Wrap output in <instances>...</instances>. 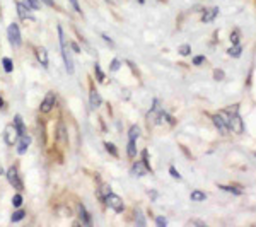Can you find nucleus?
I'll use <instances>...</instances> for the list:
<instances>
[{
  "label": "nucleus",
  "instance_id": "1",
  "mask_svg": "<svg viewBox=\"0 0 256 227\" xmlns=\"http://www.w3.org/2000/svg\"><path fill=\"white\" fill-rule=\"evenodd\" d=\"M56 32H58V41H60V52H62V58H64V65H65V70H67L68 76H74L76 72V64H74V58H72V52H70V46L65 41V32H64V28L56 26Z\"/></svg>",
  "mask_w": 256,
  "mask_h": 227
},
{
  "label": "nucleus",
  "instance_id": "2",
  "mask_svg": "<svg viewBox=\"0 0 256 227\" xmlns=\"http://www.w3.org/2000/svg\"><path fill=\"white\" fill-rule=\"evenodd\" d=\"M220 114L224 116L226 123H227V128L229 132H234V134H242V122L238 114V108L229 110V111H220Z\"/></svg>",
  "mask_w": 256,
  "mask_h": 227
},
{
  "label": "nucleus",
  "instance_id": "3",
  "mask_svg": "<svg viewBox=\"0 0 256 227\" xmlns=\"http://www.w3.org/2000/svg\"><path fill=\"white\" fill-rule=\"evenodd\" d=\"M102 204L106 205L110 210H113V212H116V214H123L125 212V202L122 200V196H118L116 193H113V192H110L108 195H104L102 196Z\"/></svg>",
  "mask_w": 256,
  "mask_h": 227
},
{
  "label": "nucleus",
  "instance_id": "4",
  "mask_svg": "<svg viewBox=\"0 0 256 227\" xmlns=\"http://www.w3.org/2000/svg\"><path fill=\"white\" fill-rule=\"evenodd\" d=\"M56 104H58V98H56V94L53 92V90H48V92L44 94L41 104H40V114H44V116H46V114L53 113L56 108Z\"/></svg>",
  "mask_w": 256,
  "mask_h": 227
},
{
  "label": "nucleus",
  "instance_id": "5",
  "mask_svg": "<svg viewBox=\"0 0 256 227\" xmlns=\"http://www.w3.org/2000/svg\"><path fill=\"white\" fill-rule=\"evenodd\" d=\"M7 41L16 50L22 46V34H20V28L18 22H10L7 26Z\"/></svg>",
  "mask_w": 256,
  "mask_h": 227
},
{
  "label": "nucleus",
  "instance_id": "6",
  "mask_svg": "<svg viewBox=\"0 0 256 227\" xmlns=\"http://www.w3.org/2000/svg\"><path fill=\"white\" fill-rule=\"evenodd\" d=\"M6 178H7V181H9L10 186H12V188H16L18 192H22V190H24L22 178H20L19 168L16 166V164H12V166L6 171Z\"/></svg>",
  "mask_w": 256,
  "mask_h": 227
},
{
  "label": "nucleus",
  "instance_id": "7",
  "mask_svg": "<svg viewBox=\"0 0 256 227\" xmlns=\"http://www.w3.org/2000/svg\"><path fill=\"white\" fill-rule=\"evenodd\" d=\"M55 142L58 144V147L68 146V128L64 120H58L55 125Z\"/></svg>",
  "mask_w": 256,
  "mask_h": 227
},
{
  "label": "nucleus",
  "instance_id": "8",
  "mask_svg": "<svg viewBox=\"0 0 256 227\" xmlns=\"http://www.w3.org/2000/svg\"><path fill=\"white\" fill-rule=\"evenodd\" d=\"M31 144H32V137H31L30 132H26V134L20 135V137L18 138V144H16V152H18L19 156L26 154V152L30 150Z\"/></svg>",
  "mask_w": 256,
  "mask_h": 227
},
{
  "label": "nucleus",
  "instance_id": "9",
  "mask_svg": "<svg viewBox=\"0 0 256 227\" xmlns=\"http://www.w3.org/2000/svg\"><path fill=\"white\" fill-rule=\"evenodd\" d=\"M18 132H16V126L14 123H9V125L4 128V142L7 144V147H16V144H18Z\"/></svg>",
  "mask_w": 256,
  "mask_h": 227
},
{
  "label": "nucleus",
  "instance_id": "10",
  "mask_svg": "<svg viewBox=\"0 0 256 227\" xmlns=\"http://www.w3.org/2000/svg\"><path fill=\"white\" fill-rule=\"evenodd\" d=\"M14 4H16V12H18V16H19L20 20H28V19H30V20H36L34 16H32V10L22 2V0H14Z\"/></svg>",
  "mask_w": 256,
  "mask_h": 227
},
{
  "label": "nucleus",
  "instance_id": "11",
  "mask_svg": "<svg viewBox=\"0 0 256 227\" xmlns=\"http://www.w3.org/2000/svg\"><path fill=\"white\" fill-rule=\"evenodd\" d=\"M89 102L92 110H99L102 106V98H101V94L98 92V89L94 88L92 82H90V89H89Z\"/></svg>",
  "mask_w": 256,
  "mask_h": 227
},
{
  "label": "nucleus",
  "instance_id": "12",
  "mask_svg": "<svg viewBox=\"0 0 256 227\" xmlns=\"http://www.w3.org/2000/svg\"><path fill=\"white\" fill-rule=\"evenodd\" d=\"M34 56H36V60H38V64H40L43 68H48V67H50L48 50L44 48V46H36V48H34Z\"/></svg>",
  "mask_w": 256,
  "mask_h": 227
},
{
  "label": "nucleus",
  "instance_id": "13",
  "mask_svg": "<svg viewBox=\"0 0 256 227\" xmlns=\"http://www.w3.org/2000/svg\"><path fill=\"white\" fill-rule=\"evenodd\" d=\"M77 216H79V222L82 226H90V224H92V217H90V214L88 212V208L84 207V204L77 205Z\"/></svg>",
  "mask_w": 256,
  "mask_h": 227
},
{
  "label": "nucleus",
  "instance_id": "14",
  "mask_svg": "<svg viewBox=\"0 0 256 227\" xmlns=\"http://www.w3.org/2000/svg\"><path fill=\"white\" fill-rule=\"evenodd\" d=\"M147 172H150V171L147 169V166L144 164L142 159L137 160V162H134V166H132V174L137 176V178H142V176H146Z\"/></svg>",
  "mask_w": 256,
  "mask_h": 227
},
{
  "label": "nucleus",
  "instance_id": "15",
  "mask_svg": "<svg viewBox=\"0 0 256 227\" xmlns=\"http://www.w3.org/2000/svg\"><path fill=\"white\" fill-rule=\"evenodd\" d=\"M214 125H216V128L220 132L222 135H226V134H229V128H227V123H226V120L224 116H222L220 113H217V114H214Z\"/></svg>",
  "mask_w": 256,
  "mask_h": 227
},
{
  "label": "nucleus",
  "instance_id": "16",
  "mask_svg": "<svg viewBox=\"0 0 256 227\" xmlns=\"http://www.w3.org/2000/svg\"><path fill=\"white\" fill-rule=\"evenodd\" d=\"M14 126H16V132H18V135L20 137V135H24L28 132V126H26V123H24V120L20 114H14Z\"/></svg>",
  "mask_w": 256,
  "mask_h": 227
},
{
  "label": "nucleus",
  "instance_id": "17",
  "mask_svg": "<svg viewBox=\"0 0 256 227\" xmlns=\"http://www.w3.org/2000/svg\"><path fill=\"white\" fill-rule=\"evenodd\" d=\"M26 210H24L22 207H19V208H14V212H12V216H10V222H20V220H24V217H26Z\"/></svg>",
  "mask_w": 256,
  "mask_h": 227
},
{
  "label": "nucleus",
  "instance_id": "18",
  "mask_svg": "<svg viewBox=\"0 0 256 227\" xmlns=\"http://www.w3.org/2000/svg\"><path fill=\"white\" fill-rule=\"evenodd\" d=\"M137 140H132V138H128V146H126V156L130 159H135L137 158Z\"/></svg>",
  "mask_w": 256,
  "mask_h": 227
},
{
  "label": "nucleus",
  "instance_id": "19",
  "mask_svg": "<svg viewBox=\"0 0 256 227\" xmlns=\"http://www.w3.org/2000/svg\"><path fill=\"white\" fill-rule=\"evenodd\" d=\"M217 14H218L217 7H212L210 10L205 9V14H204V18H202V20H204V22H212V20L217 18Z\"/></svg>",
  "mask_w": 256,
  "mask_h": 227
},
{
  "label": "nucleus",
  "instance_id": "20",
  "mask_svg": "<svg viewBox=\"0 0 256 227\" xmlns=\"http://www.w3.org/2000/svg\"><path fill=\"white\" fill-rule=\"evenodd\" d=\"M2 68L6 74H12L14 72V62H12V58H9V56H4L2 58Z\"/></svg>",
  "mask_w": 256,
  "mask_h": 227
},
{
  "label": "nucleus",
  "instance_id": "21",
  "mask_svg": "<svg viewBox=\"0 0 256 227\" xmlns=\"http://www.w3.org/2000/svg\"><path fill=\"white\" fill-rule=\"evenodd\" d=\"M94 76H96V79H98V82H101V84H102V82H104V80H106V74H104V72H102L101 65H99V64H98V62H96V64H94Z\"/></svg>",
  "mask_w": 256,
  "mask_h": 227
},
{
  "label": "nucleus",
  "instance_id": "22",
  "mask_svg": "<svg viewBox=\"0 0 256 227\" xmlns=\"http://www.w3.org/2000/svg\"><path fill=\"white\" fill-rule=\"evenodd\" d=\"M24 4H26L30 9L34 12V10H40V9H43V4L40 2V0H22Z\"/></svg>",
  "mask_w": 256,
  "mask_h": 227
},
{
  "label": "nucleus",
  "instance_id": "23",
  "mask_svg": "<svg viewBox=\"0 0 256 227\" xmlns=\"http://www.w3.org/2000/svg\"><path fill=\"white\" fill-rule=\"evenodd\" d=\"M22 204H24L22 193L18 192L14 196H12V207H14V208H19V207H22Z\"/></svg>",
  "mask_w": 256,
  "mask_h": 227
},
{
  "label": "nucleus",
  "instance_id": "24",
  "mask_svg": "<svg viewBox=\"0 0 256 227\" xmlns=\"http://www.w3.org/2000/svg\"><path fill=\"white\" fill-rule=\"evenodd\" d=\"M104 148H106V152H108L110 156H113V158H118L120 156V152H118V148L114 144H111V142H104Z\"/></svg>",
  "mask_w": 256,
  "mask_h": 227
},
{
  "label": "nucleus",
  "instance_id": "25",
  "mask_svg": "<svg viewBox=\"0 0 256 227\" xmlns=\"http://www.w3.org/2000/svg\"><path fill=\"white\" fill-rule=\"evenodd\" d=\"M138 137H140V128L137 125H132L130 128H128V138L138 140Z\"/></svg>",
  "mask_w": 256,
  "mask_h": 227
},
{
  "label": "nucleus",
  "instance_id": "26",
  "mask_svg": "<svg viewBox=\"0 0 256 227\" xmlns=\"http://www.w3.org/2000/svg\"><path fill=\"white\" fill-rule=\"evenodd\" d=\"M190 198H192L193 202H204L205 198H207V195H205L204 192H200V190H195V192H192Z\"/></svg>",
  "mask_w": 256,
  "mask_h": 227
},
{
  "label": "nucleus",
  "instance_id": "27",
  "mask_svg": "<svg viewBox=\"0 0 256 227\" xmlns=\"http://www.w3.org/2000/svg\"><path fill=\"white\" fill-rule=\"evenodd\" d=\"M68 4L72 6V9L76 10L77 14L84 16V12H82V7H80V4H79V0H68Z\"/></svg>",
  "mask_w": 256,
  "mask_h": 227
},
{
  "label": "nucleus",
  "instance_id": "28",
  "mask_svg": "<svg viewBox=\"0 0 256 227\" xmlns=\"http://www.w3.org/2000/svg\"><path fill=\"white\" fill-rule=\"evenodd\" d=\"M122 68V62L118 58H113L111 60V65H110V72H118V70Z\"/></svg>",
  "mask_w": 256,
  "mask_h": 227
},
{
  "label": "nucleus",
  "instance_id": "29",
  "mask_svg": "<svg viewBox=\"0 0 256 227\" xmlns=\"http://www.w3.org/2000/svg\"><path fill=\"white\" fill-rule=\"evenodd\" d=\"M142 160H144V164L147 166L148 171L152 172V166H150V160H148V150H147V148H144V150H142Z\"/></svg>",
  "mask_w": 256,
  "mask_h": 227
},
{
  "label": "nucleus",
  "instance_id": "30",
  "mask_svg": "<svg viewBox=\"0 0 256 227\" xmlns=\"http://www.w3.org/2000/svg\"><path fill=\"white\" fill-rule=\"evenodd\" d=\"M178 52H180V55L188 56L190 53H192V46H190V44H181V46H180V50H178Z\"/></svg>",
  "mask_w": 256,
  "mask_h": 227
},
{
  "label": "nucleus",
  "instance_id": "31",
  "mask_svg": "<svg viewBox=\"0 0 256 227\" xmlns=\"http://www.w3.org/2000/svg\"><path fill=\"white\" fill-rule=\"evenodd\" d=\"M68 46H70V50H72L74 53H77V55H79V53L82 52V48L79 46V44H77V41H74V40L68 41Z\"/></svg>",
  "mask_w": 256,
  "mask_h": 227
},
{
  "label": "nucleus",
  "instance_id": "32",
  "mask_svg": "<svg viewBox=\"0 0 256 227\" xmlns=\"http://www.w3.org/2000/svg\"><path fill=\"white\" fill-rule=\"evenodd\" d=\"M229 55L230 56H239L241 55V46H239V44H234V46L229 50Z\"/></svg>",
  "mask_w": 256,
  "mask_h": 227
},
{
  "label": "nucleus",
  "instance_id": "33",
  "mask_svg": "<svg viewBox=\"0 0 256 227\" xmlns=\"http://www.w3.org/2000/svg\"><path fill=\"white\" fill-rule=\"evenodd\" d=\"M220 188H222V190H226V192H230V193H234V195H241V190H238V188H232V186H226V184H220Z\"/></svg>",
  "mask_w": 256,
  "mask_h": 227
},
{
  "label": "nucleus",
  "instance_id": "34",
  "mask_svg": "<svg viewBox=\"0 0 256 227\" xmlns=\"http://www.w3.org/2000/svg\"><path fill=\"white\" fill-rule=\"evenodd\" d=\"M40 2L43 4V6H46V7H52V9H56V7H58L55 0H40Z\"/></svg>",
  "mask_w": 256,
  "mask_h": 227
},
{
  "label": "nucleus",
  "instance_id": "35",
  "mask_svg": "<svg viewBox=\"0 0 256 227\" xmlns=\"http://www.w3.org/2000/svg\"><path fill=\"white\" fill-rule=\"evenodd\" d=\"M135 222H137L138 226H146V220L142 218V214H140V210L135 212Z\"/></svg>",
  "mask_w": 256,
  "mask_h": 227
},
{
  "label": "nucleus",
  "instance_id": "36",
  "mask_svg": "<svg viewBox=\"0 0 256 227\" xmlns=\"http://www.w3.org/2000/svg\"><path fill=\"white\" fill-rule=\"evenodd\" d=\"M169 172H171V176H172V178H176V180H181V174H180V172L176 171V168H174V166H171V168H169Z\"/></svg>",
  "mask_w": 256,
  "mask_h": 227
},
{
  "label": "nucleus",
  "instance_id": "37",
  "mask_svg": "<svg viewBox=\"0 0 256 227\" xmlns=\"http://www.w3.org/2000/svg\"><path fill=\"white\" fill-rule=\"evenodd\" d=\"M156 224H158L159 227H164V226L168 224V220L164 217H158V218H156Z\"/></svg>",
  "mask_w": 256,
  "mask_h": 227
},
{
  "label": "nucleus",
  "instance_id": "38",
  "mask_svg": "<svg viewBox=\"0 0 256 227\" xmlns=\"http://www.w3.org/2000/svg\"><path fill=\"white\" fill-rule=\"evenodd\" d=\"M205 62V56H195L193 58V65H202Z\"/></svg>",
  "mask_w": 256,
  "mask_h": 227
},
{
  "label": "nucleus",
  "instance_id": "39",
  "mask_svg": "<svg viewBox=\"0 0 256 227\" xmlns=\"http://www.w3.org/2000/svg\"><path fill=\"white\" fill-rule=\"evenodd\" d=\"M214 76H216V80L224 79V72H222V70H216V72H214Z\"/></svg>",
  "mask_w": 256,
  "mask_h": 227
},
{
  "label": "nucleus",
  "instance_id": "40",
  "mask_svg": "<svg viewBox=\"0 0 256 227\" xmlns=\"http://www.w3.org/2000/svg\"><path fill=\"white\" fill-rule=\"evenodd\" d=\"M101 38H102V40H104V41H106V43H108V44H110V46H114L113 40H111V38H110V36H108V34H101Z\"/></svg>",
  "mask_w": 256,
  "mask_h": 227
},
{
  "label": "nucleus",
  "instance_id": "41",
  "mask_svg": "<svg viewBox=\"0 0 256 227\" xmlns=\"http://www.w3.org/2000/svg\"><path fill=\"white\" fill-rule=\"evenodd\" d=\"M230 41H232L234 44H239V38H238V32H232L230 34Z\"/></svg>",
  "mask_w": 256,
  "mask_h": 227
},
{
  "label": "nucleus",
  "instance_id": "42",
  "mask_svg": "<svg viewBox=\"0 0 256 227\" xmlns=\"http://www.w3.org/2000/svg\"><path fill=\"white\" fill-rule=\"evenodd\" d=\"M6 108H7V106H6V101H4V98L0 96V111H6Z\"/></svg>",
  "mask_w": 256,
  "mask_h": 227
},
{
  "label": "nucleus",
  "instance_id": "43",
  "mask_svg": "<svg viewBox=\"0 0 256 227\" xmlns=\"http://www.w3.org/2000/svg\"><path fill=\"white\" fill-rule=\"evenodd\" d=\"M2 176H6V169L0 166V178H2Z\"/></svg>",
  "mask_w": 256,
  "mask_h": 227
},
{
  "label": "nucleus",
  "instance_id": "44",
  "mask_svg": "<svg viewBox=\"0 0 256 227\" xmlns=\"http://www.w3.org/2000/svg\"><path fill=\"white\" fill-rule=\"evenodd\" d=\"M138 2H140V4H144V0H138Z\"/></svg>",
  "mask_w": 256,
  "mask_h": 227
},
{
  "label": "nucleus",
  "instance_id": "45",
  "mask_svg": "<svg viewBox=\"0 0 256 227\" xmlns=\"http://www.w3.org/2000/svg\"><path fill=\"white\" fill-rule=\"evenodd\" d=\"M254 156H256V152H254Z\"/></svg>",
  "mask_w": 256,
  "mask_h": 227
}]
</instances>
